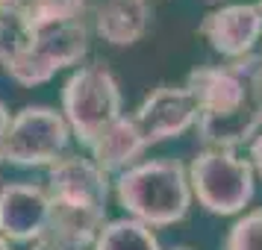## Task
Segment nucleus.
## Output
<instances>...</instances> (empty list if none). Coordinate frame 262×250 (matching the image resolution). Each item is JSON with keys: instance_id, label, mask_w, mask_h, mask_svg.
Here are the masks:
<instances>
[{"instance_id": "4be33fe9", "label": "nucleus", "mask_w": 262, "mask_h": 250, "mask_svg": "<svg viewBox=\"0 0 262 250\" xmlns=\"http://www.w3.org/2000/svg\"><path fill=\"white\" fill-rule=\"evenodd\" d=\"M174 250H191V247H186V244H180V247H174Z\"/></svg>"}, {"instance_id": "423d86ee", "label": "nucleus", "mask_w": 262, "mask_h": 250, "mask_svg": "<svg viewBox=\"0 0 262 250\" xmlns=\"http://www.w3.org/2000/svg\"><path fill=\"white\" fill-rule=\"evenodd\" d=\"M71 130L62 112L50 106H24L18 109L0 142V162L18 168H41L53 165L68 156Z\"/></svg>"}, {"instance_id": "2eb2a0df", "label": "nucleus", "mask_w": 262, "mask_h": 250, "mask_svg": "<svg viewBox=\"0 0 262 250\" xmlns=\"http://www.w3.org/2000/svg\"><path fill=\"white\" fill-rule=\"evenodd\" d=\"M33 41V30L24 21L21 9L9 15H0V65H12Z\"/></svg>"}, {"instance_id": "20e7f679", "label": "nucleus", "mask_w": 262, "mask_h": 250, "mask_svg": "<svg viewBox=\"0 0 262 250\" xmlns=\"http://www.w3.org/2000/svg\"><path fill=\"white\" fill-rule=\"evenodd\" d=\"M124 115L118 80L106 65H83L62 85V118L83 147H92L100 132Z\"/></svg>"}, {"instance_id": "b1692460", "label": "nucleus", "mask_w": 262, "mask_h": 250, "mask_svg": "<svg viewBox=\"0 0 262 250\" xmlns=\"http://www.w3.org/2000/svg\"><path fill=\"white\" fill-rule=\"evenodd\" d=\"M259 62H262V53H259Z\"/></svg>"}, {"instance_id": "6ab92c4d", "label": "nucleus", "mask_w": 262, "mask_h": 250, "mask_svg": "<svg viewBox=\"0 0 262 250\" xmlns=\"http://www.w3.org/2000/svg\"><path fill=\"white\" fill-rule=\"evenodd\" d=\"M24 6V0H0V15H9V12H18Z\"/></svg>"}, {"instance_id": "5701e85b", "label": "nucleus", "mask_w": 262, "mask_h": 250, "mask_svg": "<svg viewBox=\"0 0 262 250\" xmlns=\"http://www.w3.org/2000/svg\"><path fill=\"white\" fill-rule=\"evenodd\" d=\"M256 6H259V9H262V0H259V3H256Z\"/></svg>"}, {"instance_id": "aec40b11", "label": "nucleus", "mask_w": 262, "mask_h": 250, "mask_svg": "<svg viewBox=\"0 0 262 250\" xmlns=\"http://www.w3.org/2000/svg\"><path fill=\"white\" fill-rule=\"evenodd\" d=\"M9 109L3 106V100H0V142H3V132H6V127H9Z\"/></svg>"}, {"instance_id": "6e6552de", "label": "nucleus", "mask_w": 262, "mask_h": 250, "mask_svg": "<svg viewBox=\"0 0 262 250\" xmlns=\"http://www.w3.org/2000/svg\"><path fill=\"white\" fill-rule=\"evenodd\" d=\"M144 147L177 139L198 124V100L189 85H159L130 115Z\"/></svg>"}, {"instance_id": "1a4fd4ad", "label": "nucleus", "mask_w": 262, "mask_h": 250, "mask_svg": "<svg viewBox=\"0 0 262 250\" xmlns=\"http://www.w3.org/2000/svg\"><path fill=\"white\" fill-rule=\"evenodd\" d=\"M50 224L48 189L36 183H6L0 186V236L9 244L38 241Z\"/></svg>"}, {"instance_id": "f257e3e1", "label": "nucleus", "mask_w": 262, "mask_h": 250, "mask_svg": "<svg viewBox=\"0 0 262 250\" xmlns=\"http://www.w3.org/2000/svg\"><path fill=\"white\" fill-rule=\"evenodd\" d=\"M189 92L198 100V135L203 147L233 150L253 142L262 130V62L259 56L206 65L189 74Z\"/></svg>"}, {"instance_id": "f3484780", "label": "nucleus", "mask_w": 262, "mask_h": 250, "mask_svg": "<svg viewBox=\"0 0 262 250\" xmlns=\"http://www.w3.org/2000/svg\"><path fill=\"white\" fill-rule=\"evenodd\" d=\"M33 250H92V247H83V244H74V241H68V238L45 233L38 241H33Z\"/></svg>"}, {"instance_id": "dca6fc26", "label": "nucleus", "mask_w": 262, "mask_h": 250, "mask_svg": "<svg viewBox=\"0 0 262 250\" xmlns=\"http://www.w3.org/2000/svg\"><path fill=\"white\" fill-rule=\"evenodd\" d=\"M221 250H262V209H250L230 226Z\"/></svg>"}, {"instance_id": "ddd939ff", "label": "nucleus", "mask_w": 262, "mask_h": 250, "mask_svg": "<svg viewBox=\"0 0 262 250\" xmlns=\"http://www.w3.org/2000/svg\"><path fill=\"white\" fill-rule=\"evenodd\" d=\"M92 250H162L154 230L136 218L106 221L97 233Z\"/></svg>"}, {"instance_id": "0eeeda50", "label": "nucleus", "mask_w": 262, "mask_h": 250, "mask_svg": "<svg viewBox=\"0 0 262 250\" xmlns=\"http://www.w3.org/2000/svg\"><path fill=\"white\" fill-rule=\"evenodd\" d=\"M89 53V27L85 21H68V24H56V27H45L33 33L30 48L3 71L12 77L18 85H41L53 80L56 71L77 65Z\"/></svg>"}, {"instance_id": "412c9836", "label": "nucleus", "mask_w": 262, "mask_h": 250, "mask_svg": "<svg viewBox=\"0 0 262 250\" xmlns=\"http://www.w3.org/2000/svg\"><path fill=\"white\" fill-rule=\"evenodd\" d=\"M0 250H12V244H9V241H6L3 236H0Z\"/></svg>"}, {"instance_id": "9d476101", "label": "nucleus", "mask_w": 262, "mask_h": 250, "mask_svg": "<svg viewBox=\"0 0 262 250\" xmlns=\"http://www.w3.org/2000/svg\"><path fill=\"white\" fill-rule=\"evenodd\" d=\"M201 36L224 59H245L262 41V9L256 3H230L201 21Z\"/></svg>"}, {"instance_id": "9b49d317", "label": "nucleus", "mask_w": 262, "mask_h": 250, "mask_svg": "<svg viewBox=\"0 0 262 250\" xmlns=\"http://www.w3.org/2000/svg\"><path fill=\"white\" fill-rule=\"evenodd\" d=\"M150 27L147 0H103L97 6L95 30L112 48H133Z\"/></svg>"}, {"instance_id": "f8f14e48", "label": "nucleus", "mask_w": 262, "mask_h": 250, "mask_svg": "<svg viewBox=\"0 0 262 250\" xmlns=\"http://www.w3.org/2000/svg\"><path fill=\"white\" fill-rule=\"evenodd\" d=\"M144 150H147V147H144L142 135L136 130L133 118H127V115H121L112 127H106V130L95 139V144L89 147L92 162H95L106 177H118L121 171L133 168L136 159H139Z\"/></svg>"}, {"instance_id": "7ed1b4c3", "label": "nucleus", "mask_w": 262, "mask_h": 250, "mask_svg": "<svg viewBox=\"0 0 262 250\" xmlns=\"http://www.w3.org/2000/svg\"><path fill=\"white\" fill-rule=\"evenodd\" d=\"M112 189L121 209L147 226L180 224L191 206L189 171L177 159L136 162L115 177Z\"/></svg>"}, {"instance_id": "f03ea898", "label": "nucleus", "mask_w": 262, "mask_h": 250, "mask_svg": "<svg viewBox=\"0 0 262 250\" xmlns=\"http://www.w3.org/2000/svg\"><path fill=\"white\" fill-rule=\"evenodd\" d=\"M112 183L85 156H62L48 168L50 236L92 247L106 224V200Z\"/></svg>"}, {"instance_id": "4468645a", "label": "nucleus", "mask_w": 262, "mask_h": 250, "mask_svg": "<svg viewBox=\"0 0 262 250\" xmlns=\"http://www.w3.org/2000/svg\"><path fill=\"white\" fill-rule=\"evenodd\" d=\"M85 12V0H24L21 15L30 24V30H45V27L80 21Z\"/></svg>"}, {"instance_id": "39448f33", "label": "nucleus", "mask_w": 262, "mask_h": 250, "mask_svg": "<svg viewBox=\"0 0 262 250\" xmlns=\"http://www.w3.org/2000/svg\"><path fill=\"white\" fill-rule=\"evenodd\" d=\"M186 171L191 197H198L206 212L236 215L253 200V165L250 159H242L233 150L203 147Z\"/></svg>"}, {"instance_id": "a211bd4d", "label": "nucleus", "mask_w": 262, "mask_h": 250, "mask_svg": "<svg viewBox=\"0 0 262 250\" xmlns=\"http://www.w3.org/2000/svg\"><path fill=\"white\" fill-rule=\"evenodd\" d=\"M250 165H253V174L262 177V130L256 132V139L250 142Z\"/></svg>"}]
</instances>
